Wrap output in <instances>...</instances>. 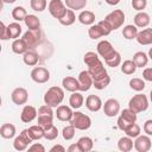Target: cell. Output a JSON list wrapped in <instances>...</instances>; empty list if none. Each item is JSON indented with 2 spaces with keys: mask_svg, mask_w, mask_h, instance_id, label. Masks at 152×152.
Returning <instances> with one entry per match:
<instances>
[{
  "mask_svg": "<svg viewBox=\"0 0 152 152\" xmlns=\"http://www.w3.org/2000/svg\"><path fill=\"white\" fill-rule=\"evenodd\" d=\"M63 100H64V91L61 87L57 86L50 87L44 95L45 104H49L51 107H58Z\"/></svg>",
  "mask_w": 152,
  "mask_h": 152,
  "instance_id": "1",
  "label": "cell"
},
{
  "mask_svg": "<svg viewBox=\"0 0 152 152\" xmlns=\"http://www.w3.org/2000/svg\"><path fill=\"white\" fill-rule=\"evenodd\" d=\"M69 122L76 129H80V131H86L91 126V119L88 115H86L84 113L78 112V110L74 112L72 118H71V120Z\"/></svg>",
  "mask_w": 152,
  "mask_h": 152,
  "instance_id": "2",
  "label": "cell"
},
{
  "mask_svg": "<svg viewBox=\"0 0 152 152\" xmlns=\"http://www.w3.org/2000/svg\"><path fill=\"white\" fill-rule=\"evenodd\" d=\"M128 108L131 110H133L134 113H141L145 112L148 108V100L146 97V95L144 94H137L133 97H131L129 102H128Z\"/></svg>",
  "mask_w": 152,
  "mask_h": 152,
  "instance_id": "3",
  "label": "cell"
},
{
  "mask_svg": "<svg viewBox=\"0 0 152 152\" xmlns=\"http://www.w3.org/2000/svg\"><path fill=\"white\" fill-rule=\"evenodd\" d=\"M135 121H137V113H134L129 108H126L121 112L120 116L118 118V127H119V129L125 132V129L129 125L134 124Z\"/></svg>",
  "mask_w": 152,
  "mask_h": 152,
  "instance_id": "4",
  "label": "cell"
},
{
  "mask_svg": "<svg viewBox=\"0 0 152 152\" xmlns=\"http://www.w3.org/2000/svg\"><path fill=\"white\" fill-rule=\"evenodd\" d=\"M48 10H49V13L55 19H58V20L63 18L64 14L66 13V6L62 0H50L48 5Z\"/></svg>",
  "mask_w": 152,
  "mask_h": 152,
  "instance_id": "5",
  "label": "cell"
},
{
  "mask_svg": "<svg viewBox=\"0 0 152 152\" xmlns=\"http://www.w3.org/2000/svg\"><path fill=\"white\" fill-rule=\"evenodd\" d=\"M32 141H33V140H32V138L30 137L28 131H27V128H26V129H23L21 133H20L18 137H15V139H14V141H13V147H14V150H17V151H25Z\"/></svg>",
  "mask_w": 152,
  "mask_h": 152,
  "instance_id": "6",
  "label": "cell"
},
{
  "mask_svg": "<svg viewBox=\"0 0 152 152\" xmlns=\"http://www.w3.org/2000/svg\"><path fill=\"white\" fill-rule=\"evenodd\" d=\"M104 19L110 24L113 30H116L122 26V24L125 21V13L121 10H114L110 13H108Z\"/></svg>",
  "mask_w": 152,
  "mask_h": 152,
  "instance_id": "7",
  "label": "cell"
},
{
  "mask_svg": "<svg viewBox=\"0 0 152 152\" xmlns=\"http://www.w3.org/2000/svg\"><path fill=\"white\" fill-rule=\"evenodd\" d=\"M40 38H42L40 28H38V30H27L23 34V39L26 42V44L30 49H33L34 46H37L38 43L40 42Z\"/></svg>",
  "mask_w": 152,
  "mask_h": 152,
  "instance_id": "8",
  "label": "cell"
},
{
  "mask_svg": "<svg viewBox=\"0 0 152 152\" xmlns=\"http://www.w3.org/2000/svg\"><path fill=\"white\" fill-rule=\"evenodd\" d=\"M31 78L36 83H45L50 80V71L44 66H36L31 71Z\"/></svg>",
  "mask_w": 152,
  "mask_h": 152,
  "instance_id": "9",
  "label": "cell"
},
{
  "mask_svg": "<svg viewBox=\"0 0 152 152\" xmlns=\"http://www.w3.org/2000/svg\"><path fill=\"white\" fill-rule=\"evenodd\" d=\"M11 100L14 104L17 106H21V104H25L28 100V93L25 88L23 87H19V88H15L12 94H11Z\"/></svg>",
  "mask_w": 152,
  "mask_h": 152,
  "instance_id": "10",
  "label": "cell"
},
{
  "mask_svg": "<svg viewBox=\"0 0 152 152\" xmlns=\"http://www.w3.org/2000/svg\"><path fill=\"white\" fill-rule=\"evenodd\" d=\"M102 108H103V113H104L106 116L113 118V116L119 114V112H120V103L115 99H108L104 102V104L102 106Z\"/></svg>",
  "mask_w": 152,
  "mask_h": 152,
  "instance_id": "11",
  "label": "cell"
},
{
  "mask_svg": "<svg viewBox=\"0 0 152 152\" xmlns=\"http://www.w3.org/2000/svg\"><path fill=\"white\" fill-rule=\"evenodd\" d=\"M152 141L150 135H138L134 140V148L138 152H147L151 150Z\"/></svg>",
  "mask_w": 152,
  "mask_h": 152,
  "instance_id": "12",
  "label": "cell"
},
{
  "mask_svg": "<svg viewBox=\"0 0 152 152\" xmlns=\"http://www.w3.org/2000/svg\"><path fill=\"white\" fill-rule=\"evenodd\" d=\"M78 82H80V90L81 91H88L93 87V77L89 74L88 70H83L78 75Z\"/></svg>",
  "mask_w": 152,
  "mask_h": 152,
  "instance_id": "13",
  "label": "cell"
},
{
  "mask_svg": "<svg viewBox=\"0 0 152 152\" xmlns=\"http://www.w3.org/2000/svg\"><path fill=\"white\" fill-rule=\"evenodd\" d=\"M55 114H56V116H57V119L59 121H70L71 118H72L74 112H72L71 107L65 106V104H59L57 107Z\"/></svg>",
  "mask_w": 152,
  "mask_h": 152,
  "instance_id": "14",
  "label": "cell"
},
{
  "mask_svg": "<svg viewBox=\"0 0 152 152\" xmlns=\"http://www.w3.org/2000/svg\"><path fill=\"white\" fill-rule=\"evenodd\" d=\"M37 109L33 107V106H30V104H26L24 106L23 110H21V114H20V119L25 124H28L31 121H33L36 118H37Z\"/></svg>",
  "mask_w": 152,
  "mask_h": 152,
  "instance_id": "15",
  "label": "cell"
},
{
  "mask_svg": "<svg viewBox=\"0 0 152 152\" xmlns=\"http://www.w3.org/2000/svg\"><path fill=\"white\" fill-rule=\"evenodd\" d=\"M96 49H97V53H99L103 59L107 58L108 56H110V55L115 51V49L113 48L112 43L108 42V40H101V42L97 44Z\"/></svg>",
  "mask_w": 152,
  "mask_h": 152,
  "instance_id": "16",
  "label": "cell"
},
{
  "mask_svg": "<svg viewBox=\"0 0 152 152\" xmlns=\"http://www.w3.org/2000/svg\"><path fill=\"white\" fill-rule=\"evenodd\" d=\"M102 106V101L97 95H88V97L86 99V107L90 112H99Z\"/></svg>",
  "mask_w": 152,
  "mask_h": 152,
  "instance_id": "17",
  "label": "cell"
},
{
  "mask_svg": "<svg viewBox=\"0 0 152 152\" xmlns=\"http://www.w3.org/2000/svg\"><path fill=\"white\" fill-rule=\"evenodd\" d=\"M62 86L65 90L68 91H78L80 90V82L78 80H76L75 77H71V76H66L62 80Z\"/></svg>",
  "mask_w": 152,
  "mask_h": 152,
  "instance_id": "18",
  "label": "cell"
},
{
  "mask_svg": "<svg viewBox=\"0 0 152 152\" xmlns=\"http://www.w3.org/2000/svg\"><path fill=\"white\" fill-rule=\"evenodd\" d=\"M137 42L141 45H151L152 44V28H144L142 31L138 32Z\"/></svg>",
  "mask_w": 152,
  "mask_h": 152,
  "instance_id": "19",
  "label": "cell"
},
{
  "mask_svg": "<svg viewBox=\"0 0 152 152\" xmlns=\"http://www.w3.org/2000/svg\"><path fill=\"white\" fill-rule=\"evenodd\" d=\"M28 50H30V48L27 46L26 42L23 38H20V39L17 38V39L13 40V43H12V51L14 53H17V55H24Z\"/></svg>",
  "mask_w": 152,
  "mask_h": 152,
  "instance_id": "20",
  "label": "cell"
},
{
  "mask_svg": "<svg viewBox=\"0 0 152 152\" xmlns=\"http://www.w3.org/2000/svg\"><path fill=\"white\" fill-rule=\"evenodd\" d=\"M148 24H150V15L146 12L141 11V12H138L134 15V25L137 27H141L142 28V27L148 26Z\"/></svg>",
  "mask_w": 152,
  "mask_h": 152,
  "instance_id": "21",
  "label": "cell"
},
{
  "mask_svg": "<svg viewBox=\"0 0 152 152\" xmlns=\"http://www.w3.org/2000/svg\"><path fill=\"white\" fill-rule=\"evenodd\" d=\"M83 102H84V97H83V95H82L81 93H78V91H74V93L70 95V97H69V104H70V107L74 108V109L81 108L82 104H83Z\"/></svg>",
  "mask_w": 152,
  "mask_h": 152,
  "instance_id": "22",
  "label": "cell"
},
{
  "mask_svg": "<svg viewBox=\"0 0 152 152\" xmlns=\"http://www.w3.org/2000/svg\"><path fill=\"white\" fill-rule=\"evenodd\" d=\"M133 146H134V141L128 135L120 138L119 141H118V148L122 152H129L133 148Z\"/></svg>",
  "mask_w": 152,
  "mask_h": 152,
  "instance_id": "23",
  "label": "cell"
},
{
  "mask_svg": "<svg viewBox=\"0 0 152 152\" xmlns=\"http://www.w3.org/2000/svg\"><path fill=\"white\" fill-rule=\"evenodd\" d=\"M0 135L4 139H11L15 135V126L13 124H4L0 127Z\"/></svg>",
  "mask_w": 152,
  "mask_h": 152,
  "instance_id": "24",
  "label": "cell"
},
{
  "mask_svg": "<svg viewBox=\"0 0 152 152\" xmlns=\"http://www.w3.org/2000/svg\"><path fill=\"white\" fill-rule=\"evenodd\" d=\"M78 21L83 25H93L95 23V14L91 11H82L78 14Z\"/></svg>",
  "mask_w": 152,
  "mask_h": 152,
  "instance_id": "25",
  "label": "cell"
},
{
  "mask_svg": "<svg viewBox=\"0 0 152 152\" xmlns=\"http://www.w3.org/2000/svg\"><path fill=\"white\" fill-rule=\"evenodd\" d=\"M133 62L135 63L137 68H144L148 63V56L142 51H138L133 55Z\"/></svg>",
  "mask_w": 152,
  "mask_h": 152,
  "instance_id": "26",
  "label": "cell"
},
{
  "mask_svg": "<svg viewBox=\"0 0 152 152\" xmlns=\"http://www.w3.org/2000/svg\"><path fill=\"white\" fill-rule=\"evenodd\" d=\"M25 25L28 30H38L40 28V20L34 14H27L25 18Z\"/></svg>",
  "mask_w": 152,
  "mask_h": 152,
  "instance_id": "27",
  "label": "cell"
},
{
  "mask_svg": "<svg viewBox=\"0 0 152 152\" xmlns=\"http://www.w3.org/2000/svg\"><path fill=\"white\" fill-rule=\"evenodd\" d=\"M27 131H28V134H30V137L32 138V140H39V139L44 138V132H45V131H44V128H43L42 126H39V125H33V126L28 127Z\"/></svg>",
  "mask_w": 152,
  "mask_h": 152,
  "instance_id": "28",
  "label": "cell"
},
{
  "mask_svg": "<svg viewBox=\"0 0 152 152\" xmlns=\"http://www.w3.org/2000/svg\"><path fill=\"white\" fill-rule=\"evenodd\" d=\"M23 61L26 65L28 66H34L37 65L38 63V55L33 51V50H28L24 53V57H23Z\"/></svg>",
  "mask_w": 152,
  "mask_h": 152,
  "instance_id": "29",
  "label": "cell"
},
{
  "mask_svg": "<svg viewBox=\"0 0 152 152\" xmlns=\"http://www.w3.org/2000/svg\"><path fill=\"white\" fill-rule=\"evenodd\" d=\"M104 63L110 66V68H115L118 65L121 64V55L115 50L110 56H108L107 58H104Z\"/></svg>",
  "mask_w": 152,
  "mask_h": 152,
  "instance_id": "30",
  "label": "cell"
},
{
  "mask_svg": "<svg viewBox=\"0 0 152 152\" xmlns=\"http://www.w3.org/2000/svg\"><path fill=\"white\" fill-rule=\"evenodd\" d=\"M77 144H78V146H80L82 152H89L93 148V146H94L93 139L89 138V137H81L77 140Z\"/></svg>",
  "mask_w": 152,
  "mask_h": 152,
  "instance_id": "31",
  "label": "cell"
},
{
  "mask_svg": "<svg viewBox=\"0 0 152 152\" xmlns=\"http://www.w3.org/2000/svg\"><path fill=\"white\" fill-rule=\"evenodd\" d=\"M122 36H124V38H126L128 40L137 38V36H138V27L135 25H126L122 28Z\"/></svg>",
  "mask_w": 152,
  "mask_h": 152,
  "instance_id": "32",
  "label": "cell"
},
{
  "mask_svg": "<svg viewBox=\"0 0 152 152\" xmlns=\"http://www.w3.org/2000/svg\"><path fill=\"white\" fill-rule=\"evenodd\" d=\"M7 30H8L10 39H17L21 34V26L17 21L15 23H11L10 25H7Z\"/></svg>",
  "mask_w": 152,
  "mask_h": 152,
  "instance_id": "33",
  "label": "cell"
},
{
  "mask_svg": "<svg viewBox=\"0 0 152 152\" xmlns=\"http://www.w3.org/2000/svg\"><path fill=\"white\" fill-rule=\"evenodd\" d=\"M64 4L68 8L72 11H78L87 6V0H64Z\"/></svg>",
  "mask_w": 152,
  "mask_h": 152,
  "instance_id": "34",
  "label": "cell"
},
{
  "mask_svg": "<svg viewBox=\"0 0 152 152\" xmlns=\"http://www.w3.org/2000/svg\"><path fill=\"white\" fill-rule=\"evenodd\" d=\"M75 20H76L75 12L69 8V10H66V13L64 14V17L61 18L58 21H59V24H62L64 26H70V25H72L75 23Z\"/></svg>",
  "mask_w": 152,
  "mask_h": 152,
  "instance_id": "35",
  "label": "cell"
},
{
  "mask_svg": "<svg viewBox=\"0 0 152 152\" xmlns=\"http://www.w3.org/2000/svg\"><path fill=\"white\" fill-rule=\"evenodd\" d=\"M137 70V65L133 62V59H126L121 64V71L126 75H133Z\"/></svg>",
  "mask_w": 152,
  "mask_h": 152,
  "instance_id": "36",
  "label": "cell"
},
{
  "mask_svg": "<svg viewBox=\"0 0 152 152\" xmlns=\"http://www.w3.org/2000/svg\"><path fill=\"white\" fill-rule=\"evenodd\" d=\"M27 15V12L26 10L23 7V6H17L12 10V18L15 20V21H21V20H25Z\"/></svg>",
  "mask_w": 152,
  "mask_h": 152,
  "instance_id": "37",
  "label": "cell"
},
{
  "mask_svg": "<svg viewBox=\"0 0 152 152\" xmlns=\"http://www.w3.org/2000/svg\"><path fill=\"white\" fill-rule=\"evenodd\" d=\"M88 36H89L91 39H97V38L103 37L104 34H103L101 27L99 26V24H95V25L93 24V25H90V27L88 28Z\"/></svg>",
  "mask_w": 152,
  "mask_h": 152,
  "instance_id": "38",
  "label": "cell"
},
{
  "mask_svg": "<svg viewBox=\"0 0 152 152\" xmlns=\"http://www.w3.org/2000/svg\"><path fill=\"white\" fill-rule=\"evenodd\" d=\"M52 115H38V125L42 126L45 129H48L49 127H51L53 125V120H52Z\"/></svg>",
  "mask_w": 152,
  "mask_h": 152,
  "instance_id": "39",
  "label": "cell"
},
{
  "mask_svg": "<svg viewBox=\"0 0 152 152\" xmlns=\"http://www.w3.org/2000/svg\"><path fill=\"white\" fill-rule=\"evenodd\" d=\"M129 87H131V89H133L135 91H142L145 89L146 84H145V81L144 80L138 78V77H134V78H132L129 81Z\"/></svg>",
  "mask_w": 152,
  "mask_h": 152,
  "instance_id": "40",
  "label": "cell"
},
{
  "mask_svg": "<svg viewBox=\"0 0 152 152\" xmlns=\"http://www.w3.org/2000/svg\"><path fill=\"white\" fill-rule=\"evenodd\" d=\"M30 6L36 12H43L48 6V1L46 0H31Z\"/></svg>",
  "mask_w": 152,
  "mask_h": 152,
  "instance_id": "41",
  "label": "cell"
},
{
  "mask_svg": "<svg viewBox=\"0 0 152 152\" xmlns=\"http://www.w3.org/2000/svg\"><path fill=\"white\" fill-rule=\"evenodd\" d=\"M125 133H126V135H128V137H131V138H137L138 135H140V126L134 122V124L129 125V126L125 129Z\"/></svg>",
  "mask_w": 152,
  "mask_h": 152,
  "instance_id": "42",
  "label": "cell"
},
{
  "mask_svg": "<svg viewBox=\"0 0 152 152\" xmlns=\"http://www.w3.org/2000/svg\"><path fill=\"white\" fill-rule=\"evenodd\" d=\"M109 83H110V77H109V75H107L106 77H102V78H100L97 81H94L93 82V87H95V89H97V90H102Z\"/></svg>",
  "mask_w": 152,
  "mask_h": 152,
  "instance_id": "43",
  "label": "cell"
},
{
  "mask_svg": "<svg viewBox=\"0 0 152 152\" xmlns=\"http://www.w3.org/2000/svg\"><path fill=\"white\" fill-rule=\"evenodd\" d=\"M75 133H76V128L71 124L69 126H65L62 131V135H63L64 140H71L75 137Z\"/></svg>",
  "mask_w": 152,
  "mask_h": 152,
  "instance_id": "44",
  "label": "cell"
},
{
  "mask_svg": "<svg viewBox=\"0 0 152 152\" xmlns=\"http://www.w3.org/2000/svg\"><path fill=\"white\" fill-rule=\"evenodd\" d=\"M57 137H58V129L55 125H52L51 127H49L44 132V138L48 139V140H55Z\"/></svg>",
  "mask_w": 152,
  "mask_h": 152,
  "instance_id": "45",
  "label": "cell"
},
{
  "mask_svg": "<svg viewBox=\"0 0 152 152\" xmlns=\"http://www.w3.org/2000/svg\"><path fill=\"white\" fill-rule=\"evenodd\" d=\"M99 24V26L101 27V30H102V32H103V34L104 36H108L112 31H113V28H112V26H110V24L106 20V19H103V20H101V21H99L97 23Z\"/></svg>",
  "mask_w": 152,
  "mask_h": 152,
  "instance_id": "46",
  "label": "cell"
},
{
  "mask_svg": "<svg viewBox=\"0 0 152 152\" xmlns=\"http://www.w3.org/2000/svg\"><path fill=\"white\" fill-rule=\"evenodd\" d=\"M146 6H147V0H132V7L138 12L145 10Z\"/></svg>",
  "mask_w": 152,
  "mask_h": 152,
  "instance_id": "47",
  "label": "cell"
},
{
  "mask_svg": "<svg viewBox=\"0 0 152 152\" xmlns=\"http://www.w3.org/2000/svg\"><path fill=\"white\" fill-rule=\"evenodd\" d=\"M38 115H52L53 116V110L52 107L49 104H43L38 108Z\"/></svg>",
  "mask_w": 152,
  "mask_h": 152,
  "instance_id": "48",
  "label": "cell"
},
{
  "mask_svg": "<svg viewBox=\"0 0 152 152\" xmlns=\"http://www.w3.org/2000/svg\"><path fill=\"white\" fill-rule=\"evenodd\" d=\"M1 32H0V38L2 40H7L10 39V36H8V30H7V26L5 25V23L1 21Z\"/></svg>",
  "mask_w": 152,
  "mask_h": 152,
  "instance_id": "49",
  "label": "cell"
},
{
  "mask_svg": "<svg viewBox=\"0 0 152 152\" xmlns=\"http://www.w3.org/2000/svg\"><path fill=\"white\" fill-rule=\"evenodd\" d=\"M142 128H144V132H145L147 135H152V119L146 120Z\"/></svg>",
  "mask_w": 152,
  "mask_h": 152,
  "instance_id": "50",
  "label": "cell"
},
{
  "mask_svg": "<svg viewBox=\"0 0 152 152\" xmlns=\"http://www.w3.org/2000/svg\"><path fill=\"white\" fill-rule=\"evenodd\" d=\"M142 77H144V80L152 82V68H146V69H144V71H142Z\"/></svg>",
  "mask_w": 152,
  "mask_h": 152,
  "instance_id": "51",
  "label": "cell"
},
{
  "mask_svg": "<svg viewBox=\"0 0 152 152\" xmlns=\"http://www.w3.org/2000/svg\"><path fill=\"white\" fill-rule=\"evenodd\" d=\"M28 151H39V152H45V147L42 145V144H33L31 146H28Z\"/></svg>",
  "mask_w": 152,
  "mask_h": 152,
  "instance_id": "52",
  "label": "cell"
},
{
  "mask_svg": "<svg viewBox=\"0 0 152 152\" xmlns=\"http://www.w3.org/2000/svg\"><path fill=\"white\" fill-rule=\"evenodd\" d=\"M68 151H69V152H82L77 142H76V144H71V145L68 147Z\"/></svg>",
  "mask_w": 152,
  "mask_h": 152,
  "instance_id": "53",
  "label": "cell"
},
{
  "mask_svg": "<svg viewBox=\"0 0 152 152\" xmlns=\"http://www.w3.org/2000/svg\"><path fill=\"white\" fill-rule=\"evenodd\" d=\"M51 152H55V151H61V152H64L65 151V148L62 146V145H55V146H52L51 147V150H50Z\"/></svg>",
  "mask_w": 152,
  "mask_h": 152,
  "instance_id": "54",
  "label": "cell"
},
{
  "mask_svg": "<svg viewBox=\"0 0 152 152\" xmlns=\"http://www.w3.org/2000/svg\"><path fill=\"white\" fill-rule=\"evenodd\" d=\"M108 5H110V6H115V5H118L119 2H120V0H104Z\"/></svg>",
  "mask_w": 152,
  "mask_h": 152,
  "instance_id": "55",
  "label": "cell"
},
{
  "mask_svg": "<svg viewBox=\"0 0 152 152\" xmlns=\"http://www.w3.org/2000/svg\"><path fill=\"white\" fill-rule=\"evenodd\" d=\"M1 1H2V4H13L17 0H1Z\"/></svg>",
  "mask_w": 152,
  "mask_h": 152,
  "instance_id": "56",
  "label": "cell"
},
{
  "mask_svg": "<svg viewBox=\"0 0 152 152\" xmlns=\"http://www.w3.org/2000/svg\"><path fill=\"white\" fill-rule=\"evenodd\" d=\"M148 58L150 59H152V48L150 49V51H148Z\"/></svg>",
  "mask_w": 152,
  "mask_h": 152,
  "instance_id": "57",
  "label": "cell"
},
{
  "mask_svg": "<svg viewBox=\"0 0 152 152\" xmlns=\"http://www.w3.org/2000/svg\"><path fill=\"white\" fill-rule=\"evenodd\" d=\"M150 99H151V102H152V90H151V93H150Z\"/></svg>",
  "mask_w": 152,
  "mask_h": 152,
  "instance_id": "58",
  "label": "cell"
}]
</instances>
